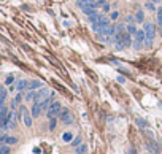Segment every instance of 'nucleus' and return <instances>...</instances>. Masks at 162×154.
I'll use <instances>...</instances> for the list:
<instances>
[{
    "instance_id": "f257e3e1",
    "label": "nucleus",
    "mask_w": 162,
    "mask_h": 154,
    "mask_svg": "<svg viewBox=\"0 0 162 154\" xmlns=\"http://www.w3.org/2000/svg\"><path fill=\"white\" fill-rule=\"evenodd\" d=\"M143 30H145V35H146L145 45H146V46H151V45H153V40H154V37H156V25H154L153 22H146Z\"/></svg>"
},
{
    "instance_id": "f03ea898",
    "label": "nucleus",
    "mask_w": 162,
    "mask_h": 154,
    "mask_svg": "<svg viewBox=\"0 0 162 154\" xmlns=\"http://www.w3.org/2000/svg\"><path fill=\"white\" fill-rule=\"evenodd\" d=\"M10 111H8V108L7 107H0V129H3V130H7L8 129V121H10Z\"/></svg>"
},
{
    "instance_id": "7ed1b4c3",
    "label": "nucleus",
    "mask_w": 162,
    "mask_h": 154,
    "mask_svg": "<svg viewBox=\"0 0 162 154\" xmlns=\"http://www.w3.org/2000/svg\"><path fill=\"white\" fill-rule=\"evenodd\" d=\"M60 111H62V105H60V102H53L51 107L48 108V111H46V116H48L50 119H53V118L59 116V114H60Z\"/></svg>"
},
{
    "instance_id": "20e7f679",
    "label": "nucleus",
    "mask_w": 162,
    "mask_h": 154,
    "mask_svg": "<svg viewBox=\"0 0 162 154\" xmlns=\"http://www.w3.org/2000/svg\"><path fill=\"white\" fill-rule=\"evenodd\" d=\"M21 116L26 127H32V113H29L26 107H21Z\"/></svg>"
},
{
    "instance_id": "39448f33",
    "label": "nucleus",
    "mask_w": 162,
    "mask_h": 154,
    "mask_svg": "<svg viewBox=\"0 0 162 154\" xmlns=\"http://www.w3.org/2000/svg\"><path fill=\"white\" fill-rule=\"evenodd\" d=\"M16 143H18L16 137H11V135H7V134H0V145H16Z\"/></svg>"
},
{
    "instance_id": "423d86ee",
    "label": "nucleus",
    "mask_w": 162,
    "mask_h": 154,
    "mask_svg": "<svg viewBox=\"0 0 162 154\" xmlns=\"http://www.w3.org/2000/svg\"><path fill=\"white\" fill-rule=\"evenodd\" d=\"M50 95V91L46 89V88H40L37 92H35V98H34V102H41L43 98H46Z\"/></svg>"
},
{
    "instance_id": "0eeeda50",
    "label": "nucleus",
    "mask_w": 162,
    "mask_h": 154,
    "mask_svg": "<svg viewBox=\"0 0 162 154\" xmlns=\"http://www.w3.org/2000/svg\"><path fill=\"white\" fill-rule=\"evenodd\" d=\"M59 116H60V121L64 124H72L73 122V118H72V114H70V111H68V110H62Z\"/></svg>"
},
{
    "instance_id": "6e6552de",
    "label": "nucleus",
    "mask_w": 162,
    "mask_h": 154,
    "mask_svg": "<svg viewBox=\"0 0 162 154\" xmlns=\"http://www.w3.org/2000/svg\"><path fill=\"white\" fill-rule=\"evenodd\" d=\"M51 104H53V94H51V95H48L46 98H43V100L40 102V105H41V111H48V108L51 107Z\"/></svg>"
},
{
    "instance_id": "1a4fd4ad",
    "label": "nucleus",
    "mask_w": 162,
    "mask_h": 154,
    "mask_svg": "<svg viewBox=\"0 0 162 154\" xmlns=\"http://www.w3.org/2000/svg\"><path fill=\"white\" fill-rule=\"evenodd\" d=\"M102 34H105V35H108V37H114L116 35V32H118V29H116V25H113V24H108L107 27L103 29V30H100Z\"/></svg>"
},
{
    "instance_id": "9d476101",
    "label": "nucleus",
    "mask_w": 162,
    "mask_h": 154,
    "mask_svg": "<svg viewBox=\"0 0 162 154\" xmlns=\"http://www.w3.org/2000/svg\"><path fill=\"white\" fill-rule=\"evenodd\" d=\"M32 118H38L43 111H41V105H40V102H34V105H32Z\"/></svg>"
},
{
    "instance_id": "9b49d317",
    "label": "nucleus",
    "mask_w": 162,
    "mask_h": 154,
    "mask_svg": "<svg viewBox=\"0 0 162 154\" xmlns=\"http://www.w3.org/2000/svg\"><path fill=\"white\" fill-rule=\"evenodd\" d=\"M27 88H29V81H26V80H19L16 83V91L18 92H24Z\"/></svg>"
},
{
    "instance_id": "f8f14e48",
    "label": "nucleus",
    "mask_w": 162,
    "mask_h": 154,
    "mask_svg": "<svg viewBox=\"0 0 162 154\" xmlns=\"http://www.w3.org/2000/svg\"><path fill=\"white\" fill-rule=\"evenodd\" d=\"M43 84H41V81H38V80H34V81H30L29 83V88H27V91H37V89H40Z\"/></svg>"
},
{
    "instance_id": "ddd939ff",
    "label": "nucleus",
    "mask_w": 162,
    "mask_h": 154,
    "mask_svg": "<svg viewBox=\"0 0 162 154\" xmlns=\"http://www.w3.org/2000/svg\"><path fill=\"white\" fill-rule=\"evenodd\" d=\"M145 38H146V35H145V30H137V34H135V40H133V41L143 43V41H145Z\"/></svg>"
},
{
    "instance_id": "4468645a",
    "label": "nucleus",
    "mask_w": 162,
    "mask_h": 154,
    "mask_svg": "<svg viewBox=\"0 0 162 154\" xmlns=\"http://www.w3.org/2000/svg\"><path fill=\"white\" fill-rule=\"evenodd\" d=\"M143 19H145V13H143L142 10H138V11L135 13V21H137L138 24H142V22H143Z\"/></svg>"
},
{
    "instance_id": "2eb2a0df",
    "label": "nucleus",
    "mask_w": 162,
    "mask_h": 154,
    "mask_svg": "<svg viewBox=\"0 0 162 154\" xmlns=\"http://www.w3.org/2000/svg\"><path fill=\"white\" fill-rule=\"evenodd\" d=\"M75 152H76V154H86V152H87V145H84V143L80 145V146L75 149Z\"/></svg>"
},
{
    "instance_id": "dca6fc26",
    "label": "nucleus",
    "mask_w": 162,
    "mask_h": 154,
    "mask_svg": "<svg viewBox=\"0 0 162 154\" xmlns=\"http://www.w3.org/2000/svg\"><path fill=\"white\" fill-rule=\"evenodd\" d=\"M11 149H10V145H0V154H10Z\"/></svg>"
},
{
    "instance_id": "f3484780",
    "label": "nucleus",
    "mask_w": 162,
    "mask_h": 154,
    "mask_svg": "<svg viewBox=\"0 0 162 154\" xmlns=\"http://www.w3.org/2000/svg\"><path fill=\"white\" fill-rule=\"evenodd\" d=\"M126 30H127L130 35H135V34H137V27H135L133 24H129V25H126Z\"/></svg>"
},
{
    "instance_id": "a211bd4d",
    "label": "nucleus",
    "mask_w": 162,
    "mask_h": 154,
    "mask_svg": "<svg viewBox=\"0 0 162 154\" xmlns=\"http://www.w3.org/2000/svg\"><path fill=\"white\" fill-rule=\"evenodd\" d=\"M35 92H37V91H29V92L26 94V100H27V102L34 100V98H35Z\"/></svg>"
},
{
    "instance_id": "6ab92c4d",
    "label": "nucleus",
    "mask_w": 162,
    "mask_h": 154,
    "mask_svg": "<svg viewBox=\"0 0 162 154\" xmlns=\"http://www.w3.org/2000/svg\"><path fill=\"white\" fill-rule=\"evenodd\" d=\"M62 138H64V141H67V143H68V141H72V138H73V135H72L70 132H65Z\"/></svg>"
},
{
    "instance_id": "aec40b11",
    "label": "nucleus",
    "mask_w": 162,
    "mask_h": 154,
    "mask_svg": "<svg viewBox=\"0 0 162 154\" xmlns=\"http://www.w3.org/2000/svg\"><path fill=\"white\" fill-rule=\"evenodd\" d=\"M13 83H14V76H13V75H10L8 78L5 80V84H7V86H10V84H13Z\"/></svg>"
},
{
    "instance_id": "412c9836",
    "label": "nucleus",
    "mask_w": 162,
    "mask_h": 154,
    "mask_svg": "<svg viewBox=\"0 0 162 154\" xmlns=\"http://www.w3.org/2000/svg\"><path fill=\"white\" fill-rule=\"evenodd\" d=\"M143 48V43H138V41H133V49L135 51H140Z\"/></svg>"
},
{
    "instance_id": "4be33fe9",
    "label": "nucleus",
    "mask_w": 162,
    "mask_h": 154,
    "mask_svg": "<svg viewBox=\"0 0 162 154\" xmlns=\"http://www.w3.org/2000/svg\"><path fill=\"white\" fill-rule=\"evenodd\" d=\"M145 7H146L148 10H151V11H154V10H156V5H154L153 2H146V5H145Z\"/></svg>"
},
{
    "instance_id": "5701e85b",
    "label": "nucleus",
    "mask_w": 162,
    "mask_h": 154,
    "mask_svg": "<svg viewBox=\"0 0 162 154\" xmlns=\"http://www.w3.org/2000/svg\"><path fill=\"white\" fill-rule=\"evenodd\" d=\"M72 145L73 146H80L81 145V137H76L75 140H72Z\"/></svg>"
},
{
    "instance_id": "b1692460",
    "label": "nucleus",
    "mask_w": 162,
    "mask_h": 154,
    "mask_svg": "<svg viewBox=\"0 0 162 154\" xmlns=\"http://www.w3.org/2000/svg\"><path fill=\"white\" fill-rule=\"evenodd\" d=\"M118 16H119V13H118V11H113V13L110 14V19H111V21H116V19H118Z\"/></svg>"
},
{
    "instance_id": "393cba45",
    "label": "nucleus",
    "mask_w": 162,
    "mask_h": 154,
    "mask_svg": "<svg viewBox=\"0 0 162 154\" xmlns=\"http://www.w3.org/2000/svg\"><path fill=\"white\" fill-rule=\"evenodd\" d=\"M54 127H56V118H53L50 122V130H54Z\"/></svg>"
},
{
    "instance_id": "a878e982",
    "label": "nucleus",
    "mask_w": 162,
    "mask_h": 154,
    "mask_svg": "<svg viewBox=\"0 0 162 154\" xmlns=\"http://www.w3.org/2000/svg\"><path fill=\"white\" fill-rule=\"evenodd\" d=\"M21 100H22V95H21V92H18V95L14 97V102H16V104H19Z\"/></svg>"
},
{
    "instance_id": "bb28decb",
    "label": "nucleus",
    "mask_w": 162,
    "mask_h": 154,
    "mask_svg": "<svg viewBox=\"0 0 162 154\" xmlns=\"http://www.w3.org/2000/svg\"><path fill=\"white\" fill-rule=\"evenodd\" d=\"M157 25H159V29H160V34H162V18H157Z\"/></svg>"
},
{
    "instance_id": "cd10ccee",
    "label": "nucleus",
    "mask_w": 162,
    "mask_h": 154,
    "mask_svg": "<svg viewBox=\"0 0 162 154\" xmlns=\"http://www.w3.org/2000/svg\"><path fill=\"white\" fill-rule=\"evenodd\" d=\"M157 18H162V7L157 8Z\"/></svg>"
},
{
    "instance_id": "c85d7f7f",
    "label": "nucleus",
    "mask_w": 162,
    "mask_h": 154,
    "mask_svg": "<svg viewBox=\"0 0 162 154\" xmlns=\"http://www.w3.org/2000/svg\"><path fill=\"white\" fill-rule=\"evenodd\" d=\"M137 124H140L142 127H145V121H142V119H137Z\"/></svg>"
},
{
    "instance_id": "c756f323",
    "label": "nucleus",
    "mask_w": 162,
    "mask_h": 154,
    "mask_svg": "<svg viewBox=\"0 0 162 154\" xmlns=\"http://www.w3.org/2000/svg\"><path fill=\"white\" fill-rule=\"evenodd\" d=\"M103 11H110V5H108V3L103 5Z\"/></svg>"
},
{
    "instance_id": "7c9ffc66",
    "label": "nucleus",
    "mask_w": 162,
    "mask_h": 154,
    "mask_svg": "<svg viewBox=\"0 0 162 154\" xmlns=\"http://www.w3.org/2000/svg\"><path fill=\"white\" fill-rule=\"evenodd\" d=\"M153 3H159V2H162V0H151Z\"/></svg>"
},
{
    "instance_id": "2f4dec72",
    "label": "nucleus",
    "mask_w": 162,
    "mask_h": 154,
    "mask_svg": "<svg viewBox=\"0 0 162 154\" xmlns=\"http://www.w3.org/2000/svg\"><path fill=\"white\" fill-rule=\"evenodd\" d=\"M146 2H151V0H146Z\"/></svg>"
},
{
    "instance_id": "473e14b6",
    "label": "nucleus",
    "mask_w": 162,
    "mask_h": 154,
    "mask_svg": "<svg viewBox=\"0 0 162 154\" xmlns=\"http://www.w3.org/2000/svg\"><path fill=\"white\" fill-rule=\"evenodd\" d=\"M75 154H76V152H75Z\"/></svg>"
}]
</instances>
